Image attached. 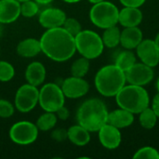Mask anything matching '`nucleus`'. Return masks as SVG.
I'll return each instance as SVG.
<instances>
[{
	"label": "nucleus",
	"instance_id": "ddd939ff",
	"mask_svg": "<svg viewBox=\"0 0 159 159\" xmlns=\"http://www.w3.org/2000/svg\"><path fill=\"white\" fill-rule=\"evenodd\" d=\"M99 141L101 144L109 150L116 149L120 146L122 142V134L119 129L106 123L98 131Z\"/></svg>",
	"mask_w": 159,
	"mask_h": 159
},
{
	"label": "nucleus",
	"instance_id": "2f4dec72",
	"mask_svg": "<svg viewBox=\"0 0 159 159\" xmlns=\"http://www.w3.org/2000/svg\"><path fill=\"white\" fill-rule=\"evenodd\" d=\"M51 138L56 142H63L68 139L67 130L64 129H56L51 132Z\"/></svg>",
	"mask_w": 159,
	"mask_h": 159
},
{
	"label": "nucleus",
	"instance_id": "7c9ffc66",
	"mask_svg": "<svg viewBox=\"0 0 159 159\" xmlns=\"http://www.w3.org/2000/svg\"><path fill=\"white\" fill-rule=\"evenodd\" d=\"M14 114V106L7 100H0V117L8 118Z\"/></svg>",
	"mask_w": 159,
	"mask_h": 159
},
{
	"label": "nucleus",
	"instance_id": "cd10ccee",
	"mask_svg": "<svg viewBox=\"0 0 159 159\" xmlns=\"http://www.w3.org/2000/svg\"><path fill=\"white\" fill-rule=\"evenodd\" d=\"M134 159H159V152L152 146L140 148L133 155Z\"/></svg>",
	"mask_w": 159,
	"mask_h": 159
},
{
	"label": "nucleus",
	"instance_id": "423d86ee",
	"mask_svg": "<svg viewBox=\"0 0 159 159\" xmlns=\"http://www.w3.org/2000/svg\"><path fill=\"white\" fill-rule=\"evenodd\" d=\"M118 15V7L114 3L106 0L93 4L89 10V19L91 22L103 30L117 25Z\"/></svg>",
	"mask_w": 159,
	"mask_h": 159
},
{
	"label": "nucleus",
	"instance_id": "c85d7f7f",
	"mask_svg": "<svg viewBox=\"0 0 159 159\" xmlns=\"http://www.w3.org/2000/svg\"><path fill=\"white\" fill-rule=\"evenodd\" d=\"M15 75V69L11 63L6 61H0V81L8 82Z\"/></svg>",
	"mask_w": 159,
	"mask_h": 159
},
{
	"label": "nucleus",
	"instance_id": "4c0bfd02",
	"mask_svg": "<svg viewBox=\"0 0 159 159\" xmlns=\"http://www.w3.org/2000/svg\"><path fill=\"white\" fill-rule=\"evenodd\" d=\"M62 1H64V2H66V3H69V4H75V3L80 2L81 0H62Z\"/></svg>",
	"mask_w": 159,
	"mask_h": 159
},
{
	"label": "nucleus",
	"instance_id": "1a4fd4ad",
	"mask_svg": "<svg viewBox=\"0 0 159 159\" xmlns=\"http://www.w3.org/2000/svg\"><path fill=\"white\" fill-rule=\"evenodd\" d=\"M39 100V89L29 83L20 86L15 95V107L20 113L32 111Z\"/></svg>",
	"mask_w": 159,
	"mask_h": 159
},
{
	"label": "nucleus",
	"instance_id": "4be33fe9",
	"mask_svg": "<svg viewBox=\"0 0 159 159\" xmlns=\"http://www.w3.org/2000/svg\"><path fill=\"white\" fill-rule=\"evenodd\" d=\"M120 36L121 31L116 25L104 29V32L102 35L104 47H107L109 48H114L117 47L118 45H120Z\"/></svg>",
	"mask_w": 159,
	"mask_h": 159
},
{
	"label": "nucleus",
	"instance_id": "f03ea898",
	"mask_svg": "<svg viewBox=\"0 0 159 159\" xmlns=\"http://www.w3.org/2000/svg\"><path fill=\"white\" fill-rule=\"evenodd\" d=\"M108 114L107 107L101 99L91 98L79 106L76 118L78 124L89 132H98L107 123Z\"/></svg>",
	"mask_w": 159,
	"mask_h": 159
},
{
	"label": "nucleus",
	"instance_id": "e433bc0d",
	"mask_svg": "<svg viewBox=\"0 0 159 159\" xmlns=\"http://www.w3.org/2000/svg\"><path fill=\"white\" fill-rule=\"evenodd\" d=\"M154 40H155V43H156V45H157V47L159 51V34H157V36H156V38Z\"/></svg>",
	"mask_w": 159,
	"mask_h": 159
},
{
	"label": "nucleus",
	"instance_id": "ea45409f",
	"mask_svg": "<svg viewBox=\"0 0 159 159\" xmlns=\"http://www.w3.org/2000/svg\"><path fill=\"white\" fill-rule=\"evenodd\" d=\"M88 1H89V2L92 3V4H95V3H99V2L103 1V0H88Z\"/></svg>",
	"mask_w": 159,
	"mask_h": 159
},
{
	"label": "nucleus",
	"instance_id": "f8f14e48",
	"mask_svg": "<svg viewBox=\"0 0 159 159\" xmlns=\"http://www.w3.org/2000/svg\"><path fill=\"white\" fill-rule=\"evenodd\" d=\"M65 98L78 99L85 96L89 90V84L83 77L71 76L63 80L61 86Z\"/></svg>",
	"mask_w": 159,
	"mask_h": 159
},
{
	"label": "nucleus",
	"instance_id": "bb28decb",
	"mask_svg": "<svg viewBox=\"0 0 159 159\" xmlns=\"http://www.w3.org/2000/svg\"><path fill=\"white\" fill-rule=\"evenodd\" d=\"M39 11L38 4L34 0H27L20 3V15L25 18L34 17Z\"/></svg>",
	"mask_w": 159,
	"mask_h": 159
},
{
	"label": "nucleus",
	"instance_id": "a878e982",
	"mask_svg": "<svg viewBox=\"0 0 159 159\" xmlns=\"http://www.w3.org/2000/svg\"><path fill=\"white\" fill-rule=\"evenodd\" d=\"M89 67H90L89 60L85 57H81L73 62L71 66V74L73 76L84 77L89 73Z\"/></svg>",
	"mask_w": 159,
	"mask_h": 159
},
{
	"label": "nucleus",
	"instance_id": "f3484780",
	"mask_svg": "<svg viewBox=\"0 0 159 159\" xmlns=\"http://www.w3.org/2000/svg\"><path fill=\"white\" fill-rule=\"evenodd\" d=\"M143 34L139 26L136 27H125L121 31L120 45L125 49H135L138 45L143 41Z\"/></svg>",
	"mask_w": 159,
	"mask_h": 159
},
{
	"label": "nucleus",
	"instance_id": "6e6552de",
	"mask_svg": "<svg viewBox=\"0 0 159 159\" xmlns=\"http://www.w3.org/2000/svg\"><path fill=\"white\" fill-rule=\"evenodd\" d=\"M38 128L30 121L15 123L9 129L10 140L19 145H29L34 143L38 137Z\"/></svg>",
	"mask_w": 159,
	"mask_h": 159
},
{
	"label": "nucleus",
	"instance_id": "9b49d317",
	"mask_svg": "<svg viewBox=\"0 0 159 159\" xmlns=\"http://www.w3.org/2000/svg\"><path fill=\"white\" fill-rule=\"evenodd\" d=\"M136 54L141 62L154 68L159 63V51L155 40L143 39V41L135 48Z\"/></svg>",
	"mask_w": 159,
	"mask_h": 159
},
{
	"label": "nucleus",
	"instance_id": "5701e85b",
	"mask_svg": "<svg viewBox=\"0 0 159 159\" xmlns=\"http://www.w3.org/2000/svg\"><path fill=\"white\" fill-rule=\"evenodd\" d=\"M137 62V55L131 49H125L116 56L115 64L122 71L126 72Z\"/></svg>",
	"mask_w": 159,
	"mask_h": 159
},
{
	"label": "nucleus",
	"instance_id": "412c9836",
	"mask_svg": "<svg viewBox=\"0 0 159 159\" xmlns=\"http://www.w3.org/2000/svg\"><path fill=\"white\" fill-rule=\"evenodd\" d=\"M68 140L76 146H85L90 142V132L81 125H75L67 129Z\"/></svg>",
	"mask_w": 159,
	"mask_h": 159
},
{
	"label": "nucleus",
	"instance_id": "f704fd0d",
	"mask_svg": "<svg viewBox=\"0 0 159 159\" xmlns=\"http://www.w3.org/2000/svg\"><path fill=\"white\" fill-rule=\"evenodd\" d=\"M151 108L153 109V111L155 112V114L157 116V117L159 118V92H157L154 96L152 103H151Z\"/></svg>",
	"mask_w": 159,
	"mask_h": 159
},
{
	"label": "nucleus",
	"instance_id": "79ce46f5",
	"mask_svg": "<svg viewBox=\"0 0 159 159\" xmlns=\"http://www.w3.org/2000/svg\"><path fill=\"white\" fill-rule=\"evenodd\" d=\"M17 1H19L20 3H21V2H24V1H27V0H17Z\"/></svg>",
	"mask_w": 159,
	"mask_h": 159
},
{
	"label": "nucleus",
	"instance_id": "7ed1b4c3",
	"mask_svg": "<svg viewBox=\"0 0 159 159\" xmlns=\"http://www.w3.org/2000/svg\"><path fill=\"white\" fill-rule=\"evenodd\" d=\"M94 83L96 89L103 97H116L127 84L126 75L116 64H108L97 72Z\"/></svg>",
	"mask_w": 159,
	"mask_h": 159
},
{
	"label": "nucleus",
	"instance_id": "c9c22d12",
	"mask_svg": "<svg viewBox=\"0 0 159 159\" xmlns=\"http://www.w3.org/2000/svg\"><path fill=\"white\" fill-rule=\"evenodd\" d=\"M37 4H40V5H48L49 3H51L53 0H34Z\"/></svg>",
	"mask_w": 159,
	"mask_h": 159
},
{
	"label": "nucleus",
	"instance_id": "aec40b11",
	"mask_svg": "<svg viewBox=\"0 0 159 159\" xmlns=\"http://www.w3.org/2000/svg\"><path fill=\"white\" fill-rule=\"evenodd\" d=\"M40 52H42L40 40L35 38L23 39L17 46V53L23 58H33Z\"/></svg>",
	"mask_w": 159,
	"mask_h": 159
},
{
	"label": "nucleus",
	"instance_id": "39448f33",
	"mask_svg": "<svg viewBox=\"0 0 159 159\" xmlns=\"http://www.w3.org/2000/svg\"><path fill=\"white\" fill-rule=\"evenodd\" d=\"M76 51L82 57L94 60L99 58L104 49L102 36L92 30H82L75 37Z\"/></svg>",
	"mask_w": 159,
	"mask_h": 159
},
{
	"label": "nucleus",
	"instance_id": "58836bf2",
	"mask_svg": "<svg viewBox=\"0 0 159 159\" xmlns=\"http://www.w3.org/2000/svg\"><path fill=\"white\" fill-rule=\"evenodd\" d=\"M3 33H4V26H3V23L0 22V38L3 35Z\"/></svg>",
	"mask_w": 159,
	"mask_h": 159
},
{
	"label": "nucleus",
	"instance_id": "0eeeda50",
	"mask_svg": "<svg viewBox=\"0 0 159 159\" xmlns=\"http://www.w3.org/2000/svg\"><path fill=\"white\" fill-rule=\"evenodd\" d=\"M65 96L61 88L55 83L45 84L39 90L38 103L45 112L55 113L64 105Z\"/></svg>",
	"mask_w": 159,
	"mask_h": 159
},
{
	"label": "nucleus",
	"instance_id": "72a5a7b5",
	"mask_svg": "<svg viewBox=\"0 0 159 159\" xmlns=\"http://www.w3.org/2000/svg\"><path fill=\"white\" fill-rule=\"evenodd\" d=\"M55 114H56L58 119H61V120H66L70 116V112L64 105L61 106L59 110H57L55 112Z\"/></svg>",
	"mask_w": 159,
	"mask_h": 159
},
{
	"label": "nucleus",
	"instance_id": "6ab92c4d",
	"mask_svg": "<svg viewBox=\"0 0 159 159\" xmlns=\"http://www.w3.org/2000/svg\"><path fill=\"white\" fill-rule=\"evenodd\" d=\"M47 72L46 67L40 61H33L31 62L25 71V78L27 83L38 87L41 86L46 79Z\"/></svg>",
	"mask_w": 159,
	"mask_h": 159
},
{
	"label": "nucleus",
	"instance_id": "c756f323",
	"mask_svg": "<svg viewBox=\"0 0 159 159\" xmlns=\"http://www.w3.org/2000/svg\"><path fill=\"white\" fill-rule=\"evenodd\" d=\"M61 27L64 28L74 37H75V35H77L82 31L80 22L75 18H66Z\"/></svg>",
	"mask_w": 159,
	"mask_h": 159
},
{
	"label": "nucleus",
	"instance_id": "dca6fc26",
	"mask_svg": "<svg viewBox=\"0 0 159 159\" xmlns=\"http://www.w3.org/2000/svg\"><path fill=\"white\" fill-rule=\"evenodd\" d=\"M143 19V14L140 7H124L119 10L118 23L125 27H136L139 26Z\"/></svg>",
	"mask_w": 159,
	"mask_h": 159
},
{
	"label": "nucleus",
	"instance_id": "473e14b6",
	"mask_svg": "<svg viewBox=\"0 0 159 159\" xmlns=\"http://www.w3.org/2000/svg\"><path fill=\"white\" fill-rule=\"evenodd\" d=\"M119 2L124 7H141L146 0H119Z\"/></svg>",
	"mask_w": 159,
	"mask_h": 159
},
{
	"label": "nucleus",
	"instance_id": "393cba45",
	"mask_svg": "<svg viewBox=\"0 0 159 159\" xmlns=\"http://www.w3.org/2000/svg\"><path fill=\"white\" fill-rule=\"evenodd\" d=\"M57 121H58V117L55 113L46 112L38 117L35 125L37 126L39 130L48 131L55 127Z\"/></svg>",
	"mask_w": 159,
	"mask_h": 159
},
{
	"label": "nucleus",
	"instance_id": "a211bd4d",
	"mask_svg": "<svg viewBox=\"0 0 159 159\" xmlns=\"http://www.w3.org/2000/svg\"><path fill=\"white\" fill-rule=\"evenodd\" d=\"M134 114L119 107L118 109H116L108 114L107 123L115 126L119 129H122L131 126L134 123Z\"/></svg>",
	"mask_w": 159,
	"mask_h": 159
},
{
	"label": "nucleus",
	"instance_id": "2eb2a0df",
	"mask_svg": "<svg viewBox=\"0 0 159 159\" xmlns=\"http://www.w3.org/2000/svg\"><path fill=\"white\" fill-rule=\"evenodd\" d=\"M20 16V3L17 0H0V22L12 23Z\"/></svg>",
	"mask_w": 159,
	"mask_h": 159
},
{
	"label": "nucleus",
	"instance_id": "b1692460",
	"mask_svg": "<svg viewBox=\"0 0 159 159\" xmlns=\"http://www.w3.org/2000/svg\"><path fill=\"white\" fill-rule=\"evenodd\" d=\"M157 116L155 114L150 106L145 108L139 114L140 125L145 129H152L153 128H155L157 123Z\"/></svg>",
	"mask_w": 159,
	"mask_h": 159
},
{
	"label": "nucleus",
	"instance_id": "9d476101",
	"mask_svg": "<svg viewBox=\"0 0 159 159\" xmlns=\"http://www.w3.org/2000/svg\"><path fill=\"white\" fill-rule=\"evenodd\" d=\"M125 75L127 83L142 87L150 84L155 77L153 68L143 62H136L125 72Z\"/></svg>",
	"mask_w": 159,
	"mask_h": 159
},
{
	"label": "nucleus",
	"instance_id": "4468645a",
	"mask_svg": "<svg viewBox=\"0 0 159 159\" xmlns=\"http://www.w3.org/2000/svg\"><path fill=\"white\" fill-rule=\"evenodd\" d=\"M66 18L65 12L61 8L48 7L39 14L38 20L41 26L48 30L61 27Z\"/></svg>",
	"mask_w": 159,
	"mask_h": 159
},
{
	"label": "nucleus",
	"instance_id": "20e7f679",
	"mask_svg": "<svg viewBox=\"0 0 159 159\" xmlns=\"http://www.w3.org/2000/svg\"><path fill=\"white\" fill-rule=\"evenodd\" d=\"M116 102L118 107L134 115H139L143 110L149 107L150 96L144 87L129 84L125 85L116 95Z\"/></svg>",
	"mask_w": 159,
	"mask_h": 159
},
{
	"label": "nucleus",
	"instance_id": "f257e3e1",
	"mask_svg": "<svg viewBox=\"0 0 159 159\" xmlns=\"http://www.w3.org/2000/svg\"><path fill=\"white\" fill-rule=\"evenodd\" d=\"M39 40L42 52L54 61H66L76 51L75 37L62 27L48 29Z\"/></svg>",
	"mask_w": 159,
	"mask_h": 159
},
{
	"label": "nucleus",
	"instance_id": "a19ab883",
	"mask_svg": "<svg viewBox=\"0 0 159 159\" xmlns=\"http://www.w3.org/2000/svg\"><path fill=\"white\" fill-rule=\"evenodd\" d=\"M157 92H159V77L157 81Z\"/></svg>",
	"mask_w": 159,
	"mask_h": 159
}]
</instances>
